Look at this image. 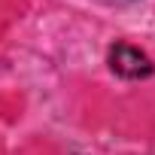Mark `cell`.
<instances>
[{
  "label": "cell",
  "mask_w": 155,
  "mask_h": 155,
  "mask_svg": "<svg viewBox=\"0 0 155 155\" xmlns=\"http://www.w3.org/2000/svg\"><path fill=\"white\" fill-rule=\"evenodd\" d=\"M107 61H110V70L116 76H122V79H149V76L155 73L152 58L143 49L131 46V43H116L110 49Z\"/></svg>",
  "instance_id": "cell-1"
}]
</instances>
